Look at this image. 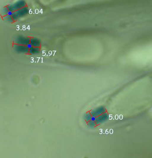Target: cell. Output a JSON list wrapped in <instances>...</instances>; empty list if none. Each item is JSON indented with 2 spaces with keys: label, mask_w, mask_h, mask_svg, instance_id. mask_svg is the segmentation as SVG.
I'll return each mask as SVG.
<instances>
[{
  "label": "cell",
  "mask_w": 152,
  "mask_h": 158,
  "mask_svg": "<svg viewBox=\"0 0 152 158\" xmlns=\"http://www.w3.org/2000/svg\"><path fill=\"white\" fill-rule=\"evenodd\" d=\"M28 13H29V9L27 6H26L25 7L21 8L20 9L13 12L12 17L14 21H17L19 19L26 16Z\"/></svg>",
  "instance_id": "1"
},
{
  "label": "cell",
  "mask_w": 152,
  "mask_h": 158,
  "mask_svg": "<svg viewBox=\"0 0 152 158\" xmlns=\"http://www.w3.org/2000/svg\"><path fill=\"white\" fill-rule=\"evenodd\" d=\"M26 6H27L26 2L25 0H19L13 4L7 5V7L9 10L14 12Z\"/></svg>",
  "instance_id": "2"
},
{
  "label": "cell",
  "mask_w": 152,
  "mask_h": 158,
  "mask_svg": "<svg viewBox=\"0 0 152 158\" xmlns=\"http://www.w3.org/2000/svg\"><path fill=\"white\" fill-rule=\"evenodd\" d=\"M30 38L23 36H19L15 40V44H17L20 45H28L30 43Z\"/></svg>",
  "instance_id": "3"
},
{
  "label": "cell",
  "mask_w": 152,
  "mask_h": 158,
  "mask_svg": "<svg viewBox=\"0 0 152 158\" xmlns=\"http://www.w3.org/2000/svg\"><path fill=\"white\" fill-rule=\"evenodd\" d=\"M13 48L17 51V52L21 53H28L29 51V49L27 46L20 45L17 44H14Z\"/></svg>",
  "instance_id": "4"
},
{
  "label": "cell",
  "mask_w": 152,
  "mask_h": 158,
  "mask_svg": "<svg viewBox=\"0 0 152 158\" xmlns=\"http://www.w3.org/2000/svg\"><path fill=\"white\" fill-rule=\"evenodd\" d=\"M105 109L103 107H100L96 108L95 109H93L91 111L90 113L92 115V116H95V117H98V116L103 114V113H105Z\"/></svg>",
  "instance_id": "5"
},
{
  "label": "cell",
  "mask_w": 152,
  "mask_h": 158,
  "mask_svg": "<svg viewBox=\"0 0 152 158\" xmlns=\"http://www.w3.org/2000/svg\"><path fill=\"white\" fill-rule=\"evenodd\" d=\"M108 118H109V115L108 114V113L105 112L96 117L95 120L96 123L97 124V125H99L105 121H107Z\"/></svg>",
  "instance_id": "6"
},
{
  "label": "cell",
  "mask_w": 152,
  "mask_h": 158,
  "mask_svg": "<svg viewBox=\"0 0 152 158\" xmlns=\"http://www.w3.org/2000/svg\"><path fill=\"white\" fill-rule=\"evenodd\" d=\"M30 43L34 47H40L41 41L36 38H30Z\"/></svg>",
  "instance_id": "7"
},
{
  "label": "cell",
  "mask_w": 152,
  "mask_h": 158,
  "mask_svg": "<svg viewBox=\"0 0 152 158\" xmlns=\"http://www.w3.org/2000/svg\"><path fill=\"white\" fill-rule=\"evenodd\" d=\"M40 52V47H32L31 48L29 49V53L31 54H36L39 53Z\"/></svg>",
  "instance_id": "8"
},
{
  "label": "cell",
  "mask_w": 152,
  "mask_h": 158,
  "mask_svg": "<svg viewBox=\"0 0 152 158\" xmlns=\"http://www.w3.org/2000/svg\"><path fill=\"white\" fill-rule=\"evenodd\" d=\"M2 19H3V20L7 21V22H10V23H13V22H14L12 17L10 16V15H6V16H4L3 17H2Z\"/></svg>",
  "instance_id": "9"
},
{
  "label": "cell",
  "mask_w": 152,
  "mask_h": 158,
  "mask_svg": "<svg viewBox=\"0 0 152 158\" xmlns=\"http://www.w3.org/2000/svg\"><path fill=\"white\" fill-rule=\"evenodd\" d=\"M91 117H92V115L91 114V113L90 112H88L84 115V120L87 122H88V121L91 120Z\"/></svg>",
  "instance_id": "10"
},
{
  "label": "cell",
  "mask_w": 152,
  "mask_h": 158,
  "mask_svg": "<svg viewBox=\"0 0 152 158\" xmlns=\"http://www.w3.org/2000/svg\"><path fill=\"white\" fill-rule=\"evenodd\" d=\"M9 9L8 8L7 6H6L5 7L3 8V9L2 10V13H1V15H2V17H3L4 16L8 15V13L9 12Z\"/></svg>",
  "instance_id": "11"
},
{
  "label": "cell",
  "mask_w": 152,
  "mask_h": 158,
  "mask_svg": "<svg viewBox=\"0 0 152 158\" xmlns=\"http://www.w3.org/2000/svg\"><path fill=\"white\" fill-rule=\"evenodd\" d=\"M87 124H88L89 126L91 127V128H95V127L97 125V124L96 123L95 121L91 120L89 121H88V122H87Z\"/></svg>",
  "instance_id": "12"
},
{
  "label": "cell",
  "mask_w": 152,
  "mask_h": 158,
  "mask_svg": "<svg viewBox=\"0 0 152 158\" xmlns=\"http://www.w3.org/2000/svg\"><path fill=\"white\" fill-rule=\"evenodd\" d=\"M12 14H13V12H11V11H9V12H8V15H10V16H12Z\"/></svg>",
  "instance_id": "13"
},
{
  "label": "cell",
  "mask_w": 152,
  "mask_h": 158,
  "mask_svg": "<svg viewBox=\"0 0 152 158\" xmlns=\"http://www.w3.org/2000/svg\"><path fill=\"white\" fill-rule=\"evenodd\" d=\"M96 118V117H95V116H92V117H91V120L95 121Z\"/></svg>",
  "instance_id": "14"
},
{
  "label": "cell",
  "mask_w": 152,
  "mask_h": 158,
  "mask_svg": "<svg viewBox=\"0 0 152 158\" xmlns=\"http://www.w3.org/2000/svg\"><path fill=\"white\" fill-rule=\"evenodd\" d=\"M27 47H28V48L29 49H30V48H31L32 47V46L31 45L30 43H29L28 45H27Z\"/></svg>",
  "instance_id": "15"
}]
</instances>
